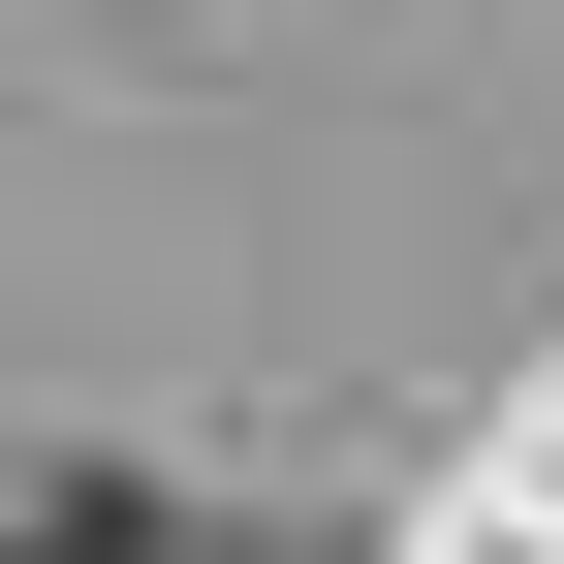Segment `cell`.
Here are the masks:
<instances>
[{
  "mask_svg": "<svg viewBox=\"0 0 564 564\" xmlns=\"http://www.w3.org/2000/svg\"><path fill=\"white\" fill-rule=\"evenodd\" d=\"M0 564H126V502H0Z\"/></svg>",
  "mask_w": 564,
  "mask_h": 564,
  "instance_id": "cell-1",
  "label": "cell"
}]
</instances>
